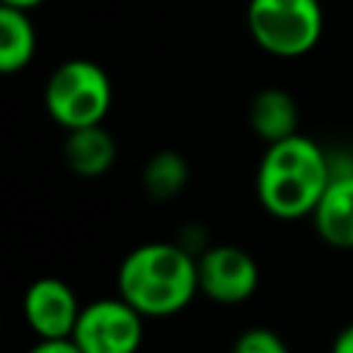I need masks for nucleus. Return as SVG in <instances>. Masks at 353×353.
I'll return each mask as SVG.
<instances>
[{
    "label": "nucleus",
    "mask_w": 353,
    "mask_h": 353,
    "mask_svg": "<svg viewBox=\"0 0 353 353\" xmlns=\"http://www.w3.org/2000/svg\"><path fill=\"white\" fill-rule=\"evenodd\" d=\"M334 171L328 154L306 135L295 132L270 143L256 168V199L281 221L312 215Z\"/></svg>",
    "instance_id": "nucleus-1"
},
{
    "label": "nucleus",
    "mask_w": 353,
    "mask_h": 353,
    "mask_svg": "<svg viewBox=\"0 0 353 353\" xmlns=\"http://www.w3.org/2000/svg\"><path fill=\"white\" fill-rule=\"evenodd\" d=\"M199 292V262L176 243H143L119 268V295L143 317L182 312Z\"/></svg>",
    "instance_id": "nucleus-2"
},
{
    "label": "nucleus",
    "mask_w": 353,
    "mask_h": 353,
    "mask_svg": "<svg viewBox=\"0 0 353 353\" xmlns=\"http://www.w3.org/2000/svg\"><path fill=\"white\" fill-rule=\"evenodd\" d=\"M113 102V85L108 72L88 61L72 58L52 69L44 85V108L66 132L102 124Z\"/></svg>",
    "instance_id": "nucleus-3"
},
{
    "label": "nucleus",
    "mask_w": 353,
    "mask_h": 353,
    "mask_svg": "<svg viewBox=\"0 0 353 353\" xmlns=\"http://www.w3.org/2000/svg\"><path fill=\"white\" fill-rule=\"evenodd\" d=\"M248 33L276 58H301L323 36V0H248Z\"/></svg>",
    "instance_id": "nucleus-4"
},
{
    "label": "nucleus",
    "mask_w": 353,
    "mask_h": 353,
    "mask_svg": "<svg viewBox=\"0 0 353 353\" xmlns=\"http://www.w3.org/2000/svg\"><path fill=\"white\" fill-rule=\"evenodd\" d=\"M143 339V314L121 295L99 298L83 306L72 342L83 353H138Z\"/></svg>",
    "instance_id": "nucleus-5"
},
{
    "label": "nucleus",
    "mask_w": 353,
    "mask_h": 353,
    "mask_svg": "<svg viewBox=\"0 0 353 353\" xmlns=\"http://www.w3.org/2000/svg\"><path fill=\"white\" fill-rule=\"evenodd\" d=\"M199 290L215 303H243L256 292L259 268L237 245H212L199 259Z\"/></svg>",
    "instance_id": "nucleus-6"
},
{
    "label": "nucleus",
    "mask_w": 353,
    "mask_h": 353,
    "mask_svg": "<svg viewBox=\"0 0 353 353\" xmlns=\"http://www.w3.org/2000/svg\"><path fill=\"white\" fill-rule=\"evenodd\" d=\"M22 312L39 339H72L83 309L66 281L44 276L28 287L22 298Z\"/></svg>",
    "instance_id": "nucleus-7"
},
{
    "label": "nucleus",
    "mask_w": 353,
    "mask_h": 353,
    "mask_svg": "<svg viewBox=\"0 0 353 353\" xmlns=\"http://www.w3.org/2000/svg\"><path fill=\"white\" fill-rule=\"evenodd\" d=\"M317 234L334 248H353V168L334 174L314 212Z\"/></svg>",
    "instance_id": "nucleus-8"
},
{
    "label": "nucleus",
    "mask_w": 353,
    "mask_h": 353,
    "mask_svg": "<svg viewBox=\"0 0 353 353\" xmlns=\"http://www.w3.org/2000/svg\"><path fill=\"white\" fill-rule=\"evenodd\" d=\"M63 160H66L69 171H74L77 176L97 179L113 168L116 141L102 124L69 130L66 141H63Z\"/></svg>",
    "instance_id": "nucleus-9"
},
{
    "label": "nucleus",
    "mask_w": 353,
    "mask_h": 353,
    "mask_svg": "<svg viewBox=\"0 0 353 353\" xmlns=\"http://www.w3.org/2000/svg\"><path fill=\"white\" fill-rule=\"evenodd\" d=\"M248 121H251V130L256 132V138H262L268 146L279 143L298 132L295 99L281 88H262L251 99Z\"/></svg>",
    "instance_id": "nucleus-10"
},
{
    "label": "nucleus",
    "mask_w": 353,
    "mask_h": 353,
    "mask_svg": "<svg viewBox=\"0 0 353 353\" xmlns=\"http://www.w3.org/2000/svg\"><path fill=\"white\" fill-rule=\"evenodd\" d=\"M36 52V30L28 19V11L0 6V72H22Z\"/></svg>",
    "instance_id": "nucleus-11"
},
{
    "label": "nucleus",
    "mask_w": 353,
    "mask_h": 353,
    "mask_svg": "<svg viewBox=\"0 0 353 353\" xmlns=\"http://www.w3.org/2000/svg\"><path fill=\"white\" fill-rule=\"evenodd\" d=\"M188 176H190V168L185 157L171 149L152 154L143 165V188L157 201H168L176 193H182V188L188 185Z\"/></svg>",
    "instance_id": "nucleus-12"
},
{
    "label": "nucleus",
    "mask_w": 353,
    "mask_h": 353,
    "mask_svg": "<svg viewBox=\"0 0 353 353\" xmlns=\"http://www.w3.org/2000/svg\"><path fill=\"white\" fill-rule=\"evenodd\" d=\"M232 353H290V347L270 328H248L237 336Z\"/></svg>",
    "instance_id": "nucleus-13"
},
{
    "label": "nucleus",
    "mask_w": 353,
    "mask_h": 353,
    "mask_svg": "<svg viewBox=\"0 0 353 353\" xmlns=\"http://www.w3.org/2000/svg\"><path fill=\"white\" fill-rule=\"evenodd\" d=\"M28 353H83L72 339H41Z\"/></svg>",
    "instance_id": "nucleus-14"
},
{
    "label": "nucleus",
    "mask_w": 353,
    "mask_h": 353,
    "mask_svg": "<svg viewBox=\"0 0 353 353\" xmlns=\"http://www.w3.org/2000/svg\"><path fill=\"white\" fill-rule=\"evenodd\" d=\"M331 353H353V323L345 325V328L336 334V339H334V345H331Z\"/></svg>",
    "instance_id": "nucleus-15"
},
{
    "label": "nucleus",
    "mask_w": 353,
    "mask_h": 353,
    "mask_svg": "<svg viewBox=\"0 0 353 353\" xmlns=\"http://www.w3.org/2000/svg\"><path fill=\"white\" fill-rule=\"evenodd\" d=\"M6 8H17V11H30L36 6H41L44 0H0Z\"/></svg>",
    "instance_id": "nucleus-16"
},
{
    "label": "nucleus",
    "mask_w": 353,
    "mask_h": 353,
    "mask_svg": "<svg viewBox=\"0 0 353 353\" xmlns=\"http://www.w3.org/2000/svg\"><path fill=\"white\" fill-rule=\"evenodd\" d=\"M350 168H353V165H350Z\"/></svg>",
    "instance_id": "nucleus-17"
}]
</instances>
